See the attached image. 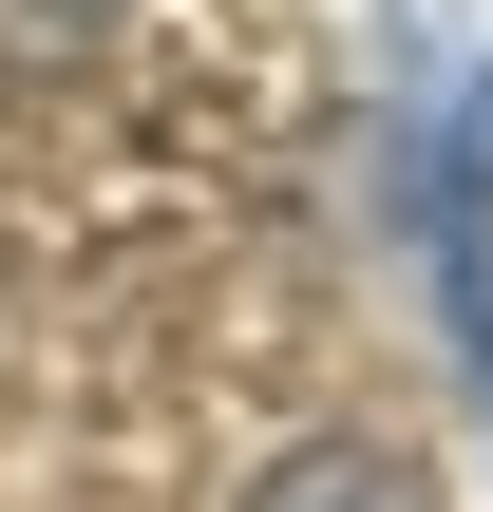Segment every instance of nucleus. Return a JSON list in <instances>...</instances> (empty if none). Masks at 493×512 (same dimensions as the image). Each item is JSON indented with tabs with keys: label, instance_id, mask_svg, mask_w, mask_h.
<instances>
[{
	"label": "nucleus",
	"instance_id": "nucleus-2",
	"mask_svg": "<svg viewBox=\"0 0 493 512\" xmlns=\"http://www.w3.org/2000/svg\"><path fill=\"white\" fill-rule=\"evenodd\" d=\"M133 0H0V57H95Z\"/></svg>",
	"mask_w": 493,
	"mask_h": 512
},
{
	"label": "nucleus",
	"instance_id": "nucleus-1",
	"mask_svg": "<svg viewBox=\"0 0 493 512\" xmlns=\"http://www.w3.org/2000/svg\"><path fill=\"white\" fill-rule=\"evenodd\" d=\"M247 512H437V475H418L399 437H285V456L247 475Z\"/></svg>",
	"mask_w": 493,
	"mask_h": 512
}]
</instances>
